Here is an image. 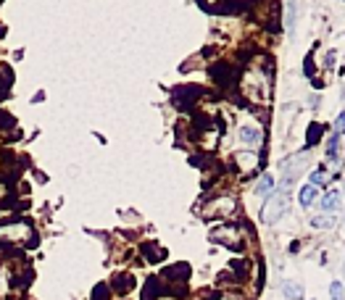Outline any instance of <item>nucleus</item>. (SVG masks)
Returning <instances> with one entry per match:
<instances>
[{"mask_svg": "<svg viewBox=\"0 0 345 300\" xmlns=\"http://www.w3.org/2000/svg\"><path fill=\"white\" fill-rule=\"evenodd\" d=\"M287 203H290V195H287V190L274 192L272 198L266 200L264 208H261V221H264V224H277L287 213Z\"/></svg>", "mask_w": 345, "mask_h": 300, "instance_id": "obj_1", "label": "nucleus"}, {"mask_svg": "<svg viewBox=\"0 0 345 300\" xmlns=\"http://www.w3.org/2000/svg\"><path fill=\"white\" fill-rule=\"evenodd\" d=\"M200 11L206 13H213V16H227V13H240V11H248L253 8V3H198Z\"/></svg>", "mask_w": 345, "mask_h": 300, "instance_id": "obj_2", "label": "nucleus"}, {"mask_svg": "<svg viewBox=\"0 0 345 300\" xmlns=\"http://www.w3.org/2000/svg\"><path fill=\"white\" fill-rule=\"evenodd\" d=\"M172 103L176 108H190L195 100L200 98V87H195V84H182V87H176L174 92H172Z\"/></svg>", "mask_w": 345, "mask_h": 300, "instance_id": "obj_3", "label": "nucleus"}, {"mask_svg": "<svg viewBox=\"0 0 345 300\" xmlns=\"http://www.w3.org/2000/svg\"><path fill=\"white\" fill-rule=\"evenodd\" d=\"M211 79L219 84V87H232L235 84V79H237V71H235V66H229V63H213L211 66Z\"/></svg>", "mask_w": 345, "mask_h": 300, "instance_id": "obj_4", "label": "nucleus"}, {"mask_svg": "<svg viewBox=\"0 0 345 300\" xmlns=\"http://www.w3.org/2000/svg\"><path fill=\"white\" fill-rule=\"evenodd\" d=\"M282 295L287 300H303V287L293 279H282Z\"/></svg>", "mask_w": 345, "mask_h": 300, "instance_id": "obj_5", "label": "nucleus"}, {"mask_svg": "<svg viewBox=\"0 0 345 300\" xmlns=\"http://www.w3.org/2000/svg\"><path fill=\"white\" fill-rule=\"evenodd\" d=\"M319 208H322V211H327V213L338 211V208H340V192H327V195L322 198Z\"/></svg>", "mask_w": 345, "mask_h": 300, "instance_id": "obj_6", "label": "nucleus"}, {"mask_svg": "<svg viewBox=\"0 0 345 300\" xmlns=\"http://www.w3.org/2000/svg\"><path fill=\"white\" fill-rule=\"evenodd\" d=\"M237 135H240L242 143L250 145V148L261 143V132H256V129H250V127H240V132H237Z\"/></svg>", "mask_w": 345, "mask_h": 300, "instance_id": "obj_7", "label": "nucleus"}, {"mask_svg": "<svg viewBox=\"0 0 345 300\" xmlns=\"http://www.w3.org/2000/svg\"><path fill=\"white\" fill-rule=\"evenodd\" d=\"M166 277L169 279H187L190 277V266L187 264H174L166 269Z\"/></svg>", "mask_w": 345, "mask_h": 300, "instance_id": "obj_8", "label": "nucleus"}, {"mask_svg": "<svg viewBox=\"0 0 345 300\" xmlns=\"http://www.w3.org/2000/svg\"><path fill=\"white\" fill-rule=\"evenodd\" d=\"M316 198V190H314V184H303L301 187V192H298V200H301V205L306 208V205H311Z\"/></svg>", "mask_w": 345, "mask_h": 300, "instance_id": "obj_9", "label": "nucleus"}, {"mask_svg": "<svg viewBox=\"0 0 345 300\" xmlns=\"http://www.w3.org/2000/svg\"><path fill=\"white\" fill-rule=\"evenodd\" d=\"M272 190H274V176L264 174V176H261V182H258V187H256V195H269Z\"/></svg>", "mask_w": 345, "mask_h": 300, "instance_id": "obj_10", "label": "nucleus"}, {"mask_svg": "<svg viewBox=\"0 0 345 300\" xmlns=\"http://www.w3.org/2000/svg\"><path fill=\"white\" fill-rule=\"evenodd\" d=\"M135 285V279L129 277V274H119V277H114V287L119 290V293H129V287Z\"/></svg>", "mask_w": 345, "mask_h": 300, "instance_id": "obj_11", "label": "nucleus"}, {"mask_svg": "<svg viewBox=\"0 0 345 300\" xmlns=\"http://www.w3.org/2000/svg\"><path fill=\"white\" fill-rule=\"evenodd\" d=\"M311 224H314L316 229H330L332 224H335V219H332V216H316Z\"/></svg>", "mask_w": 345, "mask_h": 300, "instance_id": "obj_12", "label": "nucleus"}, {"mask_svg": "<svg viewBox=\"0 0 345 300\" xmlns=\"http://www.w3.org/2000/svg\"><path fill=\"white\" fill-rule=\"evenodd\" d=\"M330 295H332V300H345V290H343V285H340V282H332Z\"/></svg>", "mask_w": 345, "mask_h": 300, "instance_id": "obj_13", "label": "nucleus"}, {"mask_svg": "<svg viewBox=\"0 0 345 300\" xmlns=\"http://www.w3.org/2000/svg\"><path fill=\"white\" fill-rule=\"evenodd\" d=\"M338 150H340V135H332L330 145H327V155H330V158H332V155H338Z\"/></svg>", "mask_w": 345, "mask_h": 300, "instance_id": "obj_14", "label": "nucleus"}, {"mask_svg": "<svg viewBox=\"0 0 345 300\" xmlns=\"http://www.w3.org/2000/svg\"><path fill=\"white\" fill-rule=\"evenodd\" d=\"M156 245H145V253H148V258H151V261H161L164 256H166V253L164 250H153Z\"/></svg>", "mask_w": 345, "mask_h": 300, "instance_id": "obj_15", "label": "nucleus"}, {"mask_svg": "<svg viewBox=\"0 0 345 300\" xmlns=\"http://www.w3.org/2000/svg\"><path fill=\"white\" fill-rule=\"evenodd\" d=\"M92 300H108V287H106V285H98V287H95V295H92Z\"/></svg>", "mask_w": 345, "mask_h": 300, "instance_id": "obj_16", "label": "nucleus"}, {"mask_svg": "<svg viewBox=\"0 0 345 300\" xmlns=\"http://www.w3.org/2000/svg\"><path fill=\"white\" fill-rule=\"evenodd\" d=\"M324 182H327V174H324V171H314L311 174V184L316 187V184H324Z\"/></svg>", "mask_w": 345, "mask_h": 300, "instance_id": "obj_17", "label": "nucleus"}, {"mask_svg": "<svg viewBox=\"0 0 345 300\" xmlns=\"http://www.w3.org/2000/svg\"><path fill=\"white\" fill-rule=\"evenodd\" d=\"M335 127H338V132H340V129L345 127V111H343V114L338 116V124H335Z\"/></svg>", "mask_w": 345, "mask_h": 300, "instance_id": "obj_18", "label": "nucleus"}, {"mask_svg": "<svg viewBox=\"0 0 345 300\" xmlns=\"http://www.w3.org/2000/svg\"><path fill=\"white\" fill-rule=\"evenodd\" d=\"M343 274H345V258H343Z\"/></svg>", "mask_w": 345, "mask_h": 300, "instance_id": "obj_19", "label": "nucleus"}]
</instances>
